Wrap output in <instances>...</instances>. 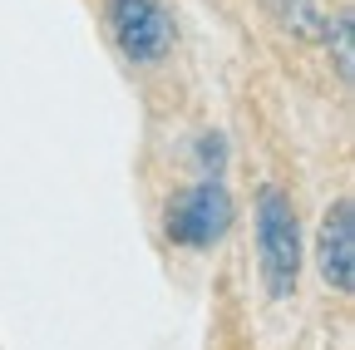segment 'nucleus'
Instances as JSON below:
<instances>
[{
  "mask_svg": "<svg viewBox=\"0 0 355 350\" xmlns=\"http://www.w3.org/2000/svg\"><path fill=\"white\" fill-rule=\"evenodd\" d=\"M227 227H232V198L222 188V178H202L183 198L168 202V237L183 247H212L222 242Z\"/></svg>",
  "mask_w": 355,
  "mask_h": 350,
  "instance_id": "2",
  "label": "nucleus"
},
{
  "mask_svg": "<svg viewBox=\"0 0 355 350\" xmlns=\"http://www.w3.org/2000/svg\"><path fill=\"white\" fill-rule=\"evenodd\" d=\"M316 267L331 291L355 286V202L336 198L321 217V237H316Z\"/></svg>",
  "mask_w": 355,
  "mask_h": 350,
  "instance_id": "4",
  "label": "nucleus"
},
{
  "mask_svg": "<svg viewBox=\"0 0 355 350\" xmlns=\"http://www.w3.org/2000/svg\"><path fill=\"white\" fill-rule=\"evenodd\" d=\"M109 30L133 64H158L173 50V15L163 0H109Z\"/></svg>",
  "mask_w": 355,
  "mask_h": 350,
  "instance_id": "3",
  "label": "nucleus"
},
{
  "mask_svg": "<svg viewBox=\"0 0 355 350\" xmlns=\"http://www.w3.org/2000/svg\"><path fill=\"white\" fill-rule=\"evenodd\" d=\"M326 40H336V69H340V79H350V74H355V55H350V15L336 20V30H331Z\"/></svg>",
  "mask_w": 355,
  "mask_h": 350,
  "instance_id": "5",
  "label": "nucleus"
},
{
  "mask_svg": "<svg viewBox=\"0 0 355 350\" xmlns=\"http://www.w3.org/2000/svg\"><path fill=\"white\" fill-rule=\"evenodd\" d=\"M202 163H207L212 173L222 168V139H202Z\"/></svg>",
  "mask_w": 355,
  "mask_h": 350,
  "instance_id": "6",
  "label": "nucleus"
},
{
  "mask_svg": "<svg viewBox=\"0 0 355 350\" xmlns=\"http://www.w3.org/2000/svg\"><path fill=\"white\" fill-rule=\"evenodd\" d=\"M257 256H261L266 291L286 301L301 277V227H296V207L286 202L282 188H261L257 198Z\"/></svg>",
  "mask_w": 355,
  "mask_h": 350,
  "instance_id": "1",
  "label": "nucleus"
}]
</instances>
